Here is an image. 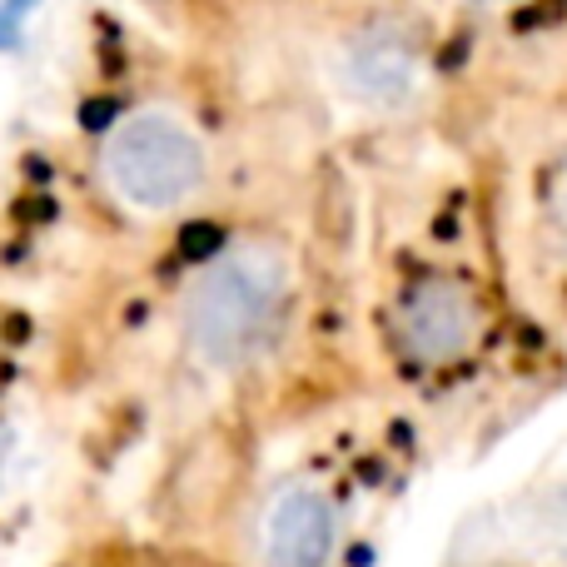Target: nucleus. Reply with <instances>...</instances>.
<instances>
[{
    "label": "nucleus",
    "mask_w": 567,
    "mask_h": 567,
    "mask_svg": "<svg viewBox=\"0 0 567 567\" xmlns=\"http://www.w3.org/2000/svg\"><path fill=\"white\" fill-rule=\"evenodd\" d=\"M30 10H35V0H0V45L16 40V30L30 20Z\"/></svg>",
    "instance_id": "nucleus-6"
},
{
    "label": "nucleus",
    "mask_w": 567,
    "mask_h": 567,
    "mask_svg": "<svg viewBox=\"0 0 567 567\" xmlns=\"http://www.w3.org/2000/svg\"><path fill=\"white\" fill-rule=\"evenodd\" d=\"M488 6H508V0H488Z\"/></svg>",
    "instance_id": "nucleus-7"
},
{
    "label": "nucleus",
    "mask_w": 567,
    "mask_h": 567,
    "mask_svg": "<svg viewBox=\"0 0 567 567\" xmlns=\"http://www.w3.org/2000/svg\"><path fill=\"white\" fill-rule=\"evenodd\" d=\"M563 209H567V195H563Z\"/></svg>",
    "instance_id": "nucleus-8"
},
{
    "label": "nucleus",
    "mask_w": 567,
    "mask_h": 567,
    "mask_svg": "<svg viewBox=\"0 0 567 567\" xmlns=\"http://www.w3.org/2000/svg\"><path fill=\"white\" fill-rule=\"evenodd\" d=\"M293 313V259L279 239L245 235L219 245L179 293L189 359L215 379H239L279 349Z\"/></svg>",
    "instance_id": "nucleus-1"
},
{
    "label": "nucleus",
    "mask_w": 567,
    "mask_h": 567,
    "mask_svg": "<svg viewBox=\"0 0 567 567\" xmlns=\"http://www.w3.org/2000/svg\"><path fill=\"white\" fill-rule=\"evenodd\" d=\"M333 85L369 115H409L429 90V60L403 30L363 25L333 55Z\"/></svg>",
    "instance_id": "nucleus-4"
},
{
    "label": "nucleus",
    "mask_w": 567,
    "mask_h": 567,
    "mask_svg": "<svg viewBox=\"0 0 567 567\" xmlns=\"http://www.w3.org/2000/svg\"><path fill=\"white\" fill-rule=\"evenodd\" d=\"M483 299L468 279L458 275H423L399 293L389 313L393 349L419 369H453L463 363L483 339Z\"/></svg>",
    "instance_id": "nucleus-3"
},
{
    "label": "nucleus",
    "mask_w": 567,
    "mask_h": 567,
    "mask_svg": "<svg viewBox=\"0 0 567 567\" xmlns=\"http://www.w3.org/2000/svg\"><path fill=\"white\" fill-rule=\"evenodd\" d=\"M100 185L125 215L169 219L189 209L209 185V140L189 115L169 105H135L100 135Z\"/></svg>",
    "instance_id": "nucleus-2"
},
{
    "label": "nucleus",
    "mask_w": 567,
    "mask_h": 567,
    "mask_svg": "<svg viewBox=\"0 0 567 567\" xmlns=\"http://www.w3.org/2000/svg\"><path fill=\"white\" fill-rule=\"evenodd\" d=\"M339 533V503L323 483H284L259 518V567H329Z\"/></svg>",
    "instance_id": "nucleus-5"
}]
</instances>
